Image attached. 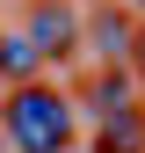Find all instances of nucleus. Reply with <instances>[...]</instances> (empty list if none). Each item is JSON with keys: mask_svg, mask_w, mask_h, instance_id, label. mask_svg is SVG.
<instances>
[{"mask_svg": "<svg viewBox=\"0 0 145 153\" xmlns=\"http://www.w3.org/2000/svg\"><path fill=\"white\" fill-rule=\"evenodd\" d=\"M138 7H145V0H138Z\"/></svg>", "mask_w": 145, "mask_h": 153, "instance_id": "obj_8", "label": "nucleus"}, {"mask_svg": "<svg viewBox=\"0 0 145 153\" xmlns=\"http://www.w3.org/2000/svg\"><path fill=\"white\" fill-rule=\"evenodd\" d=\"M131 29H138V22H131L123 7H102L94 22H80V44H94L109 66H131Z\"/></svg>", "mask_w": 145, "mask_h": 153, "instance_id": "obj_3", "label": "nucleus"}, {"mask_svg": "<svg viewBox=\"0 0 145 153\" xmlns=\"http://www.w3.org/2000/svg\"><path fill=\"white\" fill-rule=\"evenodd\" d=\"M36 66H44V59L29 51V36L22 29H0V80H7V88H29Z\"/></svg>", "mask_w": 145, "mask_h": 153, "instance_id": "obj_5", "label": "nucleus"}, {"mask_svg": "<svg viewBox=\"0 0 145 153\" xmlns=\"http://www.w3.org/2000/svg\"><path fill=\"white\" fill-rule=\"evenodd\" d=\"M22 36H29V51L44 66H72L80 59V7L72 0H36L22 15Z\"/></svg>", "mask_w": 145, "mask_h": 153, "instance_id": "obj_2", "label": "nucleus"}, {"mask_svg": "<svg viewBox=\"0 0 145 153\" xmlns=\"http://www.w3.org/2000/svg\"><path fill=\"white\" fill-rule=\"evenodd\" d=\"M87 109H102V117H116V109H131V66H102V73H87Z\"/></svg>", "mask_w": 145, "mask_h": 153, "instance_id": "obj_4", "label": "nucleus"}, {"mask_svg": "<svg viewBox=\"0 0 145 153\" xmlns=\"http://www.w3.org/2000/svg\"><path fill=\"white\" fill-rule=\"evenodd\" d=\"M94 153H145V117H138V109H116V117H102Z\"/></svg>", "mask_w": 145, "mask_h": 153, "instance_id": "obj_6", "label": "nucleus"}, {"mask_svg": "<svg viewBox=\"0 0 145 153\" xmlns=\"http://www.w3.org/2000/svg\"><path fill=\"white\" fill-rule=\"evenodd\" d=\"M0 117H7V139L22 153H72V139H80V117H72V95L65 88H15L7 102H0Z\"/></svg>", "mask_w": 145, "mask_h": 153, "instance_id": "obj_1", "label": "nucleus"}, {"mask_svg": "<svg viewBox=\"0 0 145 153\" xmlns=\"http://www.w3.org/2000/svg\"><path fill=\"white\" fill-rule=\"evenodd\" d=\"M131 73H145V22L131 29Z\"/></svg>", "mask_w": 145, "mask_h": 153, "instance_id": "obj_7", "label": "nucleus"}]
</instances>
